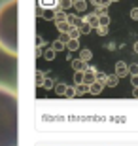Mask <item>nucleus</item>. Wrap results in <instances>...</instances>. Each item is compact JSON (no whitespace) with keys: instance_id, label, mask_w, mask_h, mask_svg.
Returning <instances> with one entry per match:
<instances>
[{"instance_id":"nucleus-7","label":"nucleus","mask_w":138,"mask_h":146,"mask_svg":"<svg viewBox=\"0 0 138 146\" xmlns=\"http://www.w3.org/2000/svg\"><path fill=\"white\" fill-rule=\"evenodd\" d=\"M95 68H93V66H89V68H87V70L83 72V84H87V86H89V84H93V82H95Z\"/></svg>"},{"instance_id":"nucleus-10","label":"nucleus","mask_w":138,"mask_h":146,"mask_svg":"<svg viewBox=\"0 0 138 146\" xmlns=\"http://www.w3.org/2000/svg\"><path fill=\"white\" fill-rule=\"evenodd\" d=\"M66 23H68L70 27H80L81 19H80V15H78V13H72V15L66 17Z\"/></svg>"},{"instance_id":"nucleus-16","label":"nucleus","mask_w":138,"mask_h":146,"mask_svg":"<svg viewBox=\"0 0 138 146\" xmlns=\"http://www.w3.org/2000/svg\"><path fill=\"white\" fill-rule=\"evenodd\" d=\"M98 27H110V15H100L98 17Z\"/></svg>"},{"instance_id":"nucleus-32","label":"nucleus","mask_w":138,"mask_h":146,"mask_svg":"<svg viewBox=\"0 0 138 146\" xmlns=\"http://www.w3.org/2000/svg\"><path fill=\"white\" fill-rule=\"evenodd\" d=\"M133 86L138 87V76H133Z\"/></svg>"},{"instance_id":"nucleus-34","label":"nucleus","mask_w":138,"mask_h":146,"mask_svg":"<svg viewBox=\"0 0 138 146\" xmlns=\"http://www.w3.org/2000/svg\"><path fill=\"white\" fill-rule=\"evenodd\" d=\"M134 53H138V42L134 44Z\"/></svg>"},{"instance_id":"nucleus-8","label":"nucleus","mask_w":138,"mask_h":146,"mask_svg":"<svg viewBox=\"0 0 138 146\" xmlns=\"http://www.w3.org/2000/svg\"><path fill=\"white\" fill-rule=\"evenodd\" d=\"M117 84H119V78L116 74H108L106 80H104V87H116Z\"/></svg>"},{"instance_id":"nucleus-22","label":"nucleus","mask_w":138,"mask_h":146,"mask_svg":"<svg viewBox=\"0 0 138 146\" xmlns=\"http://www.w3.org/2000/svg\"><path fill=\"white\" fill-rule=\"evenodd\" d=\"M74 84L76 86L83 84V72H74Z\"/></svg>"},{"instance_id":"nucleus-13","label":"nucleus","mask_w":138,"mask_h":146,"mask_svg":"<svg viewBox=\"0 0 138 146\" xmlns=\"http://www.w3.org/2000/svg\"><path fill=\"white\" fill-rule=\"evenodd\" d=\"M66 34H68V38H72V40H80V36H81V34H80V29H78V27H70Z\"/></svg>"},{"instance_id":"nucleus-6","label":"nucleus","mask_w":138,"mask_h":146,"mask_svg":"<svg viewBox=\"0 0 138 146\" xmlns=\"http://www.w3.org/2000/svg\"><path fill=\"white\" fill-rule=\"evenodd\" d=\"M72 8L78 13H83V11H87V0H72Z\"/></svg>"},{"instance_id":"nucleus-27","label":"nucleus","mask_w":138,"mask_h":146,"mask_svg":"<svg viewBox=\"0 0 138 146\" xmlns=\"http://www.w3.org/2000/svg\"><path fill=\"white\" fill-rule=\"evenodd\" d=\"M95 31H96V34H100V36H106L108 34V27H96Z\"/></svg>"},{"instance_id":"nucleus-9","label":"nucleus","mask_w":138,"mask_h":146,"mask_svg":"<svg viewBox=\"0 0 138 146\" xmlns=\"http://www.w3.org/2000/svg\"><path fill=\"white\" fill-rule=\"evenodd\" d=\"M102 89H104V86H102V84H98V82L89 84V93H91V95H100Z\"/></svg>"},{"instance_id":"nucleus-28","label":"nucleus","mask_w":138,"mask_h":146,"mask_svg":"<svg viewBox=\"0 0 138 146\" xmlns=\"http://www.w3.org/2000/svg\"><path fill=\"white\" fill-rule=\"evenodd\" d=\"M55 91H57L59 95H64V91H66V86H64V84H59V86L55 87Z\"/></svg>"},{"instance_id":"nucleus-14","label":"nucleus","mask_w":138,"mask_h":146,"mask_svg":"<svg viewBox=\"0 0 138 146\" xmlns=\"http://www.w3.org/2000/svg\"><path fill=\"white\" fill-rule=\"evenodd\" d=\"M66 48H68L70 51H78V49H80V40H72V38H70L68 42H66Z\"/></svg>"},{"instance_id":"nucleus-26","label":"nucleus","mask_w":138,"mask_h":146,"mask_svg":"<svg viewBox=\"0 0 138 146\" xmlns=\"http://www.w3.org/2000/svg\"><path fill=\"white\" fill-rule=\"evenodd\" d=\"M42 6H48V8H57V0H42Z\"/></svg>"},{"instance_id":"nucleus-36","label":"nucleus","mask_w":138,"mask_h":146,"mask_svg":"<svg viewBox=\"0 0 138 146\" xmlns=\"http://www.w3.org/2000/svg\"><path fill=\"white\" fill-rule=\"evenodd\" d=\"M70 2H72V0H70Z\"/></svg>"},{"instance_id":"nucleus-4","label":"nucleus","mask_w":138,"mask_h":146,"mask_svg":"<svg viewBox=\"0 0 138 146\" xmlns=\"http://www.w3.org/2000/svg\"><path fill=\"white\" fill-rule=\"evenodd\" d=\"M70 63H72V68H74V72H85L87 68H89V65H87L85 61H81V59H72Z\"/></svg>"},{"instance_id":"nucleus-15","label":"nucleus","mask_w":138,"mask_h":146,"mask_svg":"<svg viewBox=\"0 0 138 146\" xmlns=\"http://www.w3.org/2000/svg\"><path fill=\"white\" fill-rule=\"evenodd\" d=\"M78 29H80V34H89L91 31H93V29H91V27H89V25H87L85 21H81V23H80V27H78Z\"/></svg>"},{"instance_id":"nucleus-20","label":"nucleus","mask_w":138,"mask_h":146,"mask_svg":"<svg viewBox=\"0 0 138 146\" xmlns=\"http://www.w3.org/2000/svg\"><path fill=\"white\" fill-rule=\"evenodd\" d=\"M66 17H68V13H64V11H57V13H55V23L66 21Z\"/></svg>"},{"instance_id":"nucleus-11","label":"nucleus","mask_w":138,"mask_h":146,"mask_svg":"<svg viewBox=\"0 0 138 146\" xmlns=\"http://www.w3.org/2000/svg\"><path fill=\"white\" fill-rule=\"evenodd\" d=\"M91 57H93V51H91V49H87V48L80 49V59H81V61L89 63V61H91Z\"/></svg>"},{"instance_id":"nucleus-21","label":"nucleus","mask_w":138,"mask_h":146,"mask_svg":"<svg viewBox=\"0 0 138 146\" xmlns=\"http://www.w3.org/2000/svg\"><path fill=\"white\" fill-rule=\"evenodd\" d=\"M96 17H100V15H108V8H104V6H100V8H96L95 11H93Z\"/></svg>"},{"instance_id":"nucleus-25","label":"nucleus","mask_w":138,"mask_h":146,"mask_svg":"<svg viewBox=\"0 0 138 146\" xmlns=\"http://www.w3.org/2000/svg\"><path fill=\"white\" fill-rule=\"evenodd\" d=\"M63 49H64V42L63 40H57L53 44V51H63Z\"/></svg>"},{"instance_id":"nucleus-1","label":"nucleus","mask_w":138,"mask_h":146,"mask_svg":"<svg viewBox=\"0 0 138 146\" xmlns=\"http://www.w3.org/2000/svg\"><path fill=\"white\" fill-rule=\"evenodd\" d=\"M0 146H17V91L0 84Z\"/></svg>"},{"instance_id":"nucleus-31","label":"nucleus","mask_w":138,"mask_h":146,"mask_svg":"<svg viewBox=\"0 0 138 146\" xmlns=\"http://www.w3.org/2000/svg\"><path fill=\"white\" fill-rule=\"evenodd\" d=\"M44 84V74H38V86H42Z\"/></svg>"},{"instance_id":"nucleus-5","label":"nucleus","mask_w":138,"mask_h":146,"mask_svg":"<svg viewBox=\"0 0 138 146\" xmlns=\"http://www.w3.org/2000/svg\"><path fill=\"white\" fill-rule=\"evenodd\" d=\"M81 21H85L91 29H96V27H98V17H96L95 13H87V15H85Z\"/></svg>"},{"instance_id":"nucleus-18","label":"nucleus","mask_w":138,"mask_h":146,"mask_svg":"<svg viewBox=\"0 0 138 146\" xmlns=\"http://www.w3.org/2000/svg\"><path fill=\"white\" fill-rule=\"evenodd\" d=\"M106 76H108V74H104V72H98V70H96V72H95V82H98V84H102V86H104V80H106Z\"/></svg>"},{"instance_id":"nucleus-3","label":"nucleus","mask_w":138,"mask_h":146,"mask_svg":"<svg viewBox=\"0 0 138 146\" xmlns=\"http://www.w3.org/2000/svg\"><path fill=\"white\" fill-rule=\"evenodd\" d=\"M129 74V65L125 61H117L116 63V76L117 78H125Z\"/></svg>"},{"instance_id":"nucleus-19","label":"nucleus","mask_w":138,"mask_h":146,"mask_svg":"<svg viewBox=\"0 0 138 146\" xmlns=\"http://www.w3.org/2000/svg\"><path fill=\"white\" fill-rule=\"evenodd\" d=\"M91 4H93V6H96V8H100V6L108 8V6H110V0H91Z\"/></svg>"},{"instance_id":"nucleus-35","label":"nucleus","mask_w":138,"mask_h":146,"mask_svg":"<svg viewBox=\"0 0 138 146\" xmlns=\"http://www.w3.org/2000/svg\"><path fill=\"white\" fill-rule=\"evenodd\" d=\"M112 2H117V0H110V4H112Z\"/></svg>"},{"instance_id":"nucleus-24","label":"nucleus","mask_w":138,"mask_h":146,"mask_svg":"<svg viewBox=\"0 0 138 146\" xmlns=\"http://www.w3.org/2000/svg\"><path fill=\"white\" fill-rule=\"evenodd\" d=\"M129 74H131V76H138V63L129 65Z\"/></svg>"},{"instance_id":"nucleus-23","label":"nucleus","mask_w":138,"mask_h":146,"mask_svg":"<svg viewBox=\"0 0 138 146\" xmlns=\"http://www.w3.org/2000/svg\"><path fill=\"white\" fill-rule=\"evenodd\" d=\"M64 95H66V97H70V99H72V97H76V87L74 86H66V91H64Z\"/></svg>"},{"instance_id":"nucleus-17","label":"nucleus","mask_w":138,"mask_h":146,"mask_svg":"<svg viewBox=\"0 0 138 146\" xmlns=\"http://www.w3.org/2000/svg\"><path fill=\"white\" fill-rule=\"evenodd\" d=\"M57 29H59L63 34H66V33H68V29H70V25H68L66 21H61V23H57Z\"/></svg>"},{"instance_id":"nucleus-30","label":"nucleus","mask_w":138,"mask_h":146,"mask_svg":"<svg viewBox=\"0 0 138 146\" xmlns=\"http://www.w3.org/2000/svg\"><path fill=\"white\" fill-rule=\"evenodd\" d=\"M55 57V51L53 49H48V51H46V59H53Z\"/></svg>"},{"instance_id":"nucleus-33","label":"nucleus","mask_w":138,"mask_h":146,"mask_svg":"<svg viewBox=\"0 0 138 146\" xmlns=\"http://www.w3.org/2000/svg\"><path fill=\"white\" fill-rule=\"evenodd\" d=\"M133 97L138 99V87H134V91H133Z\"/></svg>"},{"instance_id":"nucleus-12","label":"nucleus","mask_w":138,"mask_h":146,"mask_svg":"<svg viewBox=\"0 0 138 146\" xmlns=\"http://www.w3.org/2000/svg\"><path fill=\"white\" fill-rule=\"evenodd\" d=\"M76 87V97H81L85 93H89V86L87 84H80V86H74Z\"/></svg>"},{"instance_id":"nucleus-2","label":"nucleus","mask_w":138,"mask_h":146,"mask_svg":"<svg viewBox=\"0 0 138 146\" xmlns=\"http://www.w3.org/2000/svg\"><path fill=\"white\" fill-rule=\"evenodd\" d=\"M0 49L17 55V0H4L0 4Z\"/></svg>"},{"instance_id":"nucleus-29","label":"nucleus","mask_w":138,"mask_h":146,"mask_svg":"<svg viewBox=\"0 0 138 146\" xmlns=\"http://www.w3.org/2000/svg\"><path fill=\"white\" fill-rule=\"evenodd\" d=\"M131 19H134V21H138V6H134L133 10H131Z\"/></svg>"}]
</instances>
